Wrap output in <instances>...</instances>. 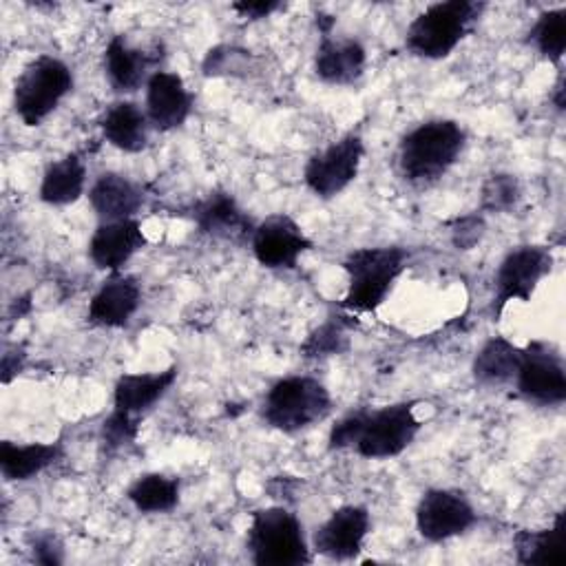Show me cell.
Returning <instances> with one entry per match:
<instances>
[{
  "label": "cell",
  "instance_id": "cell-5",
  "mask_svg": "<svg viewBox=\"0 0 566 566\" xmlns=\"http://www.w3.org/2000/svg\"><path fill=\"white\" fill-rule=\"evenodd\" d=\"M332 411L329 389L314 376L294 374L274 380L263 398L261 416L281 433H298L325 420Z\"/></svg>",
  "mask_w": 566,
  "mask_h": 566
},
{
  "label": "cell",
  "instance_id": "cell-8",
  "mask_svg": "<svg viewBox=\"0 0 566 566\" xmlns=\"http://www.w3.org/2000/svg\"><path fill=\"white\" fill-rule=\"evenodd\" d=\"M363 157L365 142L358 130H349L305 161L303 181L318 199H334L358 177Z\"/></svg>",
  "mask_w": 566,
  "mask_h": 566
},
{
  "label": "cell",
  "instance_id": "cell-15",
  "mask_svg": "<svg viewBox=\"0 0 566 566\" xmlns=\"http://www.w3.org/2000/svg\"><path fill=\"white\" fill-rule=\"evenodd\" d=\"M190 219L201 234L228 243L250 241L256 226L226 190H212L208 197L195 201L190 208Z\"/></svg>",
  "mask_w": 566,
  "mask_h": 566
},
{
  "label": "cell",
  "instance_id": "cell-19",
  "mask_svg": "<svg viewBox=\"0 0 566 566\" xmlns=\"http://www.w3.org/2000/svg\"><path fill=\"white\" fill-rule=\"evenodd\" d=\"M367 66V51L356 38L321 35L314 53V73L321 82L349 86L358 82Z\"/></svg>",
  "mask_w": 566,
  "mask_h": 566
},
{
  "label": "cell",
  "instance_id": "cell-25",
  "mask_svg": "<svg viewBox=\"0 0 566 566\" xmlns=\"http://www.w3.org/2000/svg\"><path fill=\"white\" fill-rule=\"evenodd\" d=\"M522 347L504 336H491L475 354L471 374L480 387H502L517 374Z\"/></svg>",
  "mask_w": 566,
  "mask_h": 566
},
{
  "label": "cell",
  "instance_id": "cell-20",
  "mask_svg": "<svg viewBox=\"0 0 566 566\" xmlns=\"http://www.w3.org/2000/svg\"><path fill=\"white\" fill-rule=\"evenodd\" d=\"M177 365H170L161 371L122 374L113 387V411L139 420L142 413H146L157 400L168 394V389L177 380Z\"/></svg>",
  "mask_w": 566,
  "mask_h": 566
},
{
  "label": "cell",
  "instance_id": "cell-7",
  "mask_svg": "<svg viewBox=\"0 0 566 566\" xmlns=\"http://www.w3.org/2000/svg\"><path fill=\"white\" fill-rule=\"evenodd\" d=\"M73 71L53 55H38L15 77L13 111L24 126H40L73 91Z\"/></svg>",
  "mask_w": 566,
  "mask_h": 566
},
{
  "label": "cell",
  "instance_id": "cell-31",
  "mask_svg": "<svg viewBox=\"0 0 566 566\" xmlns=\"http://www.w3.org/2000/svg\"><path fill=\"white\" fill-rule=\"evenodd\" d=\"M252 53L239 46L230 44H219L210 49L201 62V71L206 77H217V75H245L252 66Z\"/></svg>",
  "mask_w": 566,
  "mask_h": 566
},
{
  "label": "cell",
  "instance_id": "cell-28",
  "mask_svg": "<svg viewBox=\"0 0 566 566\" xmlns=\"http://www.w3.org/2000/svg\"><path fill=\"white\" fill-rule=\"evenodd\" d=\"M526 42L551 64L559 66L566 51V7L546 9L526 33Z\"/></svg>",
  "mask_w": 566,
  "mask_h": 566
},
{
  "label": "cell",
  "instance_id": "cell-26",
  "mask_svg": "<svg viewBox=\"0 0 566 566\" xmlns=\"http://www.w3.org/2000/svg\"><path fill=\"white\" fill-rule=\"evenodd\" d=\"M562 513L546 528H520L513 535L515 559L526 566L535 564H562L564 562V528Z\"/></svg>",
  "mask_w": 566,
  "mask_h": 566
},
{
  "label": "cell",
  "instance_id": "cell-10",
  "mask_svg": "<svg viewBox=\"0 0 566 566\" xmlns=\"http://www.w3.org/2000/svg\"><path fill=\"white\" fill-rule=\"evenodd\" d=\"M553 270V252L546 245H517L504 254L493 276V316L511 301H531L539 281Z\"/></svg>",
  "mask_w": 566,
  "mask_h": 566
},
{
  "label": "cell",
  "instance_id": "cell-14",
  "mask_svg": "<svg viewBox=\"0 0 566 566\" xmlns=\"http://www.w3.org/2000/svg\"><path fill=\"white\" fill-rule=\"evenodd\" d=\"M164 60V46L153 44L150 49L133 46L124 35H113L104 49V75L111 88L119 95L135 93L146 86L148 77L159 71Z\"/></svg>",
  "mask_w": 566,
  "mask_h": 566
},
{
  "label": "cell",
  "instance_id": "cell-24",
  "mask_svg": "<svg viewBox=\"0 0 566 566\" xmlns=\"http://www.w3.org/2000/svg\"><path fill=\"white\" fill-rule=\"evenodd\" d=\"M86 188V164L77 153L51 161L40 181V201L49 206L75 203Z\"/></svg>",
  "mask_w": 566,
  "mask_h": 566
},
{
  "label": "cell",
  "instance_id": "cell-13",
  "mask_svg": "<svg viewBox=\"0 0 566 566\" xmlns=\"http://www.w3.org/2000/svg\"><path fill=\"white\" fill-rule=\"evenodd\" d=\"M371 528V515L360 504H343L329 513V517L316 526L312 535V548L334 562H347L358 557L365 537Z\"/></svg>",
  "mask_w": 566,
  "mask_h": 566
},
{
  "label": "cell",
  "instance_id": "cell-9",
  "mask_svg": "<svg viewBox=\"0 0 566 566\" xmlns=\"http://www.w3.org/2000/svg\"><path fill=\"white\" fill-rule=\"evenodd\" d=\"M517 394L539 407H557L566 400V369L564 356L553 343L531 340L522 347L517 374Z\"/></svg>",
  "mask_w": 566,
  "mask_h": 566
},
{
  "label": "cell",
  "instance_id": "cell-12",
  "mask_svg": "<svg viewBox=\"0 0 566 566\" xmlns=\"http://www.w3.org/2000/svg\"><path fill=\"white\" fill-rule=\"evenodd\" d=\"M254 259L268 270H294L298 259L314 248L303 228L285 212L259 221L250 237Z\"/></svg>",
  "mask_w": 566,
  "mask_h": 566
},
{
  "label": "cell",
  "instance_id": "cell-3",
  "mask_svg": "<svg viewBox=\"0 0 566 566\" xmlns=\"http://www.w3.org/2000/svg\"><path fill=\"white\" fill-rule=\"evenodd\" d=\"M407 250L398 245L356 248L343 259L347 292L340 307L349 314L376 312L407 268Z\"/></svg>",
  "mask_w": 566,
  "mask_h": 566
},
{
  "label": "cell",
  "instance_id": "cell-33",
  "mask_svg": "<svg viewBox=\"0 0 566 566\" xmlns=\"http://www.w3.org/2000/svg\"><path fill=\"white\" fill-rule=\"evenodd\" d=\"M31 559L46 566H57L64 562V544L53 531H38L29 537Z\"/></svg>",
  "mask_w": 566,
  "mask_h": 566
},
{
  "label": "cell",
  "instance_id": "cell-16",
  "mask_svg": "<svg viewBox=\"0 0 566 566\" xmlns=\"http://www.w3.org/2000/svg\"><path fill=\"white\" fill-rule=\"evenodd\" d=\"M146 117L159 133H170L186 124L192 113V93L181 75L155 71L146 82Z\"/></svg>",
  "mask_w": 566,
  "mask_h": 566
},
{
  "label": "cell",
  "instance_id": "cell-32",
  "mask_svg": "<svg viewBox=\"0 0 566 566\" xmlns=\"http://www.w3.org/2000/svg\"><path fill=\"white\" fill-rule=\"evenodd\" d=\"M137 431H139V420L124 416L119 411H111L104 422H102V442L108 451H117L122 447H128L137 440Z\"/></svg>",
  "mask_w": 566,
  "mask_h": 566
},
{
  "label": "cell",
  "instance_id": "cell-4",
  "mask_svg": "<svg viewBox=\"0 0 566 566\" xmlns=\"http://www.w3.org/2000/svg\"><path fill=\"white\" fill-rule=\"evenodd\" d=\"M484 2L444 0L420 11L407 27L405 49L422 60H442L469 35L484 11Z\"/></svg>",
  "mask_w": 566,
  "mask_h": 566
},
{
  "label": "cell",
  "instance_id": "cell-34",
  "mask_svg": "<svg viewBox=\"0 0 566 566\" xmlns=\"http://www.w3.org/2000/svg\"><path fill=\"white\" fill-rule=\"evenodd\" d=\"M482 232H484V221H482L480 214L460 217V219L453 221L451 243L458 250H471L482 239Z\"/></svg>",
  "mask_w": 566,
  "mask_h": 566
},
{
  "label": "cell",
  "instance_id": "cell-22",
  "mask_svg": "<svg viewBox=\"0 0 566 566\" xmlns=\"http://www.w3.org/2000/svg\"><path fill=\"white\" fill-rule=\"evenodd\" d=\"M99 128L104 139L117 150L142 153L148 146V135L153 126L139 104L130 99H119L104 111Z\"/></svg>",
  "mask_w": 566,
  "mask_h": 566
},
{
  "label": "cell",
  "instance_id": "cell-21",
  "mask_svg": "<svg viewBox=\"0 0 566 566\" xmlns=\"http://www.w3.org/2000/svg\"><path fill=\"white\" fill-rule=\"evenodd\" d=\"M88 201L99 221L137 219L144 206V192L126 175L102 172L88 188Z\"/></svg>",
  "mask_w": 566,
  "mask_h": 566
},
{
  "label": "cell",
  "instance_id": "cell-1",
  "mask_svg": "<svg viewBox=\"0 0 566 566\" xmlns=\"http://www.w3.org/2000/svg\"><path fill=\"white\" fill-rule=\"evenodd\" d=\"M420 427L413 400L354 409L332 424L327 447L332 451L354 449L367 460H387L400 455L416 440Z\"/></svg>",
  "mask_w": 566,
  "mask_h": 566
},
{
  "label": "cell",
  "instance_id": "cell-27",
  "mask_svg": "<svg viewBox=\"0 0 566 566\" xmlns=\"http://www.w3.org/2000/svg\"><path fill=\"white\" fill-rule=\"evenodd\" d=\"M181 482L175 475L166 473H144L139 475L128 489L126 500L139 511V513H170L179 504Z\"/></svg>",
  "mask_w": 566,
  "mask_h": 566
},
{
  "label": "cell",
  "instance_id": "cell-17",
  "mask_svg": "<svg viewBox=\"0 0 566 566\" xmlns=\"http://www.w3.org/2000/svg\"><path fill=\"white\" fill-rule=\"evenodd\" d=\"M142 303V285L133 274L111 272L88 301L86 321L93 327L117 329L128 325Z\"/></svg>",
  "mask_w": 566,
  "mask_h": 566
},
{
  "label": "cell",
  "instance_id": "cell-2",
  "mask_svg": "<svg viewBox=\"0 0 566 566\" xmlns=\"http://www.w3.org/2000/svg\"><path fill=\"white\" fill-rule=\"evenodd\" d=\"M467 144L460 122L436 117L416 124L398 144V172L411 186H431L458 161Z\"/></svg>",
  "mask_w": 566,
  "mask_h": 566
},
{
  "label": "cell",
  "instance_id": "cell-36",
  "mask_svg": "<svg viewBox=\"0 0 566 566\" xmlns=\"http://www.w3.org/2000/svg\"><path fill=\"white\" fill-rule=\"evenodd\" d=\"M551 104L555 106L557 113H564V73L557 75V82H555L553 93H551Z\"/></svg>",
  "mask_w": 566,
  "mask_h": 566
},
{
  "label": "cell",
  "instance_id": "cell-30",
  "mask_svg": "<svg viewBox=\"0 0 566 566\" xmlns=\"http://www.w3.org/2000/svg\"><path fill=\"white\" fill-rule=\"evenodd\" d=\"M522 197V186L511 172H493L480 188V208L484 212H509Z\"/></svg>",
  "mask_w": 566,
  "mask_h": 566
},
{
  "label": "cell",
  "instance_id": "cell-6",
  "mask_svg": "<svg viewBox=\"0 0 566 566\" xmlns=\"http://www.w3.org/2000/svg\"><path fill=\"white\" fill-rule=\"evenodd\" d=\"M245 548L256 566H303L312 562L303 524L285 506L252 511Z\"/></svg>",
  "mask_w": 566,
  "mask_h": 566
},
{
  "label": "cell",
  "instance_id": "cell-18",
  "mask_svg": "<svg viewBox=\"0 0 566 566\" xmlns=\"http://www.w3.org/2000/svg\"><path fill=\"white\" fill-rule=\"evenodd\" d=\"M144 245L146 234L139 219L99 221L88 241V256L95 268L106 272H119Z\"/></svg>",
  "mask_w": 566,
  "mask_h": 566
},
{
  "label": "cell",
  "instance_id": "cell-35",
  "mask_svg": "<svg viewBox=\"0 0 566 566\" xmlns=\"http://www.w3.org/2000/svg\"><path fill=\"white\" fill-rule=\"evenodd\" d=\"M283 4L276 2V0H239V2H232L230 9L234 13H239V18H248V20H261V18H268L270 13L279 11Z\"/></svg>",
  "mask_w": 566,
  "mask_h": 566
},
{
  "label": "cell",
  "instance_id": "cell-23",
  "mask_svg": "<svg viewBox=\"0 0 566 566\" xmlns=\"http://www.w3.org/2000/svg\"><path fill=\"white\" fill-rule=\"evenodd\" d=\"M64 453L62 442H0V471L7 482H24L49 469Z\"/></svg>",
  "mask_w": 566,
  "mask_h": 566
},
{
  "label": "cell",
  "instance_id": "cell-29",
  "mask_svg": "<svg viewBox=\"0 0 566 566\" xmlns=\"http://www.w3.org/2000/svg\"><path fill=\"white\" fill-rule=\"evenodd\" d=\"M349 316H329L325 323H321L305 343L301 345V356L310 360H321L327 356H338L347 352L349 347V336L347 329L352 327Z\"/></svg>",
  "mask_w": 566,
  "mask_h": 566
},
{
  "label": "cell",
  "instance_id": "cell-11",
  "mask_svg": "<svg viewBox=\"0 0 566 566\" xmlns=\"http://www.w3.org/2000/svg\"><path fill=\"white\" fill-rule=\"evenodd\" d=\"M416 531L431 544L447 542L467 533L475 522L478 513L471 500L458 489H427L416 504Z\"/></svg>",
  "mask_w": 566,
  "mask_h": 566
}]
</instances>
